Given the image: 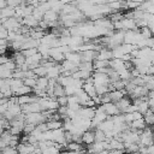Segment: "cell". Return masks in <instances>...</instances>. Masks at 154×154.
I'll return each instance as SVG.
<instances>
[{
  "label": "cell",
  "mask_w": 154,
  "mask_h": 154,
  "mask_svg": "<svg viewBox=\"0 0 154 154\" xmlns=\"http://www.w3.org/2000/svg\"><path fill=\"white\" fill-rule=\"evenodd\" d=\"M42 112V108L40 106V103L36 101V102H32V103H29V105H24L22 106V113L23 114H29V113H41Z\"/></svg>",
  "instance_id": "6da1fadb"
},
{
  "label": "cell",
  "mask_w": 154,
  "mask_h": 154,
  "mask_svg": "<svg viewBox=\"0 0 154 154\" xmlns=\"http://www.w3.org/2000/svg\"><path fill=\"white\" fill-rule=\"evenodd\" d=\"M82 89H83V90L89 95V97H90V99H91V97H94V96H96L95 87H94V82H93V78H91V77H89L88 79H85V81H84Z\"/></svg>",
  "instance_id": "7a4b0ae2"
},
{
  "label": "cell",
  "mask_w": 154,
  "mask_h": 154,
  "mask_svg": "<svg viewBox=\"0 0 154 154\" xmlns=\"http://www.w3.org/2000/svg\"><path fill=\"white\" fill-rule=\"evenodd\" d=\"M35 146L30 144V143H23V142H19V144L17 146V152L18 154H32L34 150H35Z\"/></svg>",
  "instance_id": "3957f363"
},
{
  "label": "cell",
  "mask_w": 154,
  "mask_h": 154,
  "mask_svg": "<svg viewBox=\"0 0 154 154\" xmlns=\"http://www.w3.org/2000/svg\"><path fill=\"white\" fill-rule=\"evenodd\" d=\"M102 107H103V109H105V112H106V114H107L108 117H114V116L120 114L118 107H117L116 103H113V102L105 103V105H102Z\"/></svg>",
  "instance_id": "277c9868"
},
{
  "label": "cell",
  "mask_w": 154,
  "mask_h": 154,
  "mask_svg": "<svg viewBox=\"0 0 154 154\" xmlns=\"http://www.w3.org/2000/svg\"><path fill=\"white\" fill-rule=\"evenodd\" d=\"M81 140H82V143H83V144H87V146L93 144V143L95 142V134H94V131H93V130L84 131V132L82 134Z\"/></svg>",
  "instance_id": "5b68a950"
},
{
  "label": "cell",
  "mask_w": 154,
  "mask_h": 154,
  "mask_svg": "<svg viewBox=\"0 0 154 154\" xmlns=\"http://www.w3.org/2000/svg\"><path fill=\"white\" fill-rule=\"evenodd\" d=\"M96 59H97V60L109 61V60L112 59V51H111V49H108V48H101V49L97 52Z\"/></svg>",
  "instance_id": "8992f818"
},
{
  "label": "cell",
  "mask_w": 154,
  "mask_h": 154,
  "mask_svg": "<svg viewBox=\"0 0 154 154\" xmlns=\"http://www.w3.org/2000/svg\"><path fill=\"white\" fill-rule=\"evenodd\" d=\"M65 60H67L75 65H79L81 64V54H79V52H69L65 54Z\"/></svg>",
  "instance_id": "52a82bcc"
},
{
  "label": "cell",
  "mask_w": 154,
  "mask_h": 154,
  "mask_svg": "<svg viewBox=\"0 0 154 154\" xmlns=\"http://www.w3.org/2000/svg\"><path fill=\"white\" fill-rule=\"evenodd\" d=\"M125 90H112L108 93V96L111 99V102L113 103H117L118 101H120L124 96H125Z\"/></svg>",
  "instance_id": "ba28073f"
},
{
  "label": "cell",
  "mask_w": 154,
  "mask_h": 154,
  "mask_svg": "<svg viewBox=\"0 0 154 154\" xmlns=\"http://www.w3.org/2000/svg\"><path fill=\"white\" fill-rule=\"evenodd\" d=\"M58 18H59V13H57L53 10H48L43 14V20H46L47 23H55L58 22Z\"/></svg>",
  "instance_id": "9c48e42d"
},
{
  "label": "cell",
  "mask_w": 154,
  "mask_h": 154,
  "mask_svg": "<svg viewBox=\"0 0 154 154\" xmlns=\"http://www.w3.org/2000/svg\"><path fill=\"white\" fill-rule=\"evenodd\" d=\"M130 105H131V100H130L129 97H125V96H124L120 101H118V102L116 103V106L118 107V109H119L120 114H122V113H125Z\"/></svg>",
  "instance_id": "30bf717a"
},
{
  "label": "cell",
  "mask_w": 154,
  "mask_h": 154,
  "mask_svg": "<svg viewBox=\"0 0 154 154\" xmlns=\"http://www.w3.org/2000/svg\"><path fill=\"white\" fill-rule=\"evenodd\" d=\"M22 25H25L26 28H37L38 26V20H36L32 16H28V17H25V18H23L22 19Z\"/></svg>",
  "instance_id": "8fae6325"
},
{
  "label": "cell",
  "mask_w": 154,
  "mask_h": 154,
  "mask_svg": "<svg viewBox=\"0 0 154 154\" xmlns=\"http://www.w3.org/2000/svg\"><path fill=\"white\" fill-rule=\"evenodd\" d=\"M8 83H10V89H11L13 96L16 95V93L18 91V89L23 85V81H22V79H17V78H12V79H10Z\"/></svg>",
  "instance_id": "7c38bea8"
},
{
  "label": "cell",
  "mask_w": 154,
  "mask_h": 154,
  "mask_svg": "<svg viewBox=\"0 0 154 154\" xmlns=\"http://www.w3.org/2000/svg\"><path fill=\"white\" fill-rule=\"evenodd\" d=\"M46 126H47V130H49V131L58 130V129L63 128V120H48V122H46Z\"/></svg>",
  "instance_id": "4fadbf2b"
},
{
  "label": "cell",
  "mask_w": 154,
  "mask_h": 154,
  "mask_svg": "<svg viewBox=\"0 0 154 154\" xmlns=\"http://www.w3.org/2000/svg\"><path fill=\"white\" fill-rule=\"evenodd\" d=\"M66 150L67 152H76V153H78V152H85L84 148H83V146L81 143H76V142L67 143L66 144Z\"/></svg>",
  "instance_id": "5bb4252c"
},
{
  "label": "cell",
  "mask_w": 154,
  "mask_h": 154,
  "mask_svg": "<svg viewBox=\"0 0 154 154\" xmlns=\"http://www.w3.org/2000/svg\"><path fill=\"white\" fill-rule=\"evenodd\" d=\"M93 67H94L95 71H97V70H103V69H108V61L95 59V60L93 61Z\"/></svg>",
  "instance_id": "9a60e30c"
},
{
  "label": "cell",
  "mask_w": 154,
  "mask_h": 154,
  "mask_svg": "<svg viewBox=\"0 0 154 154\" xmlns=\"http://www.w3.org/2000/svg\"><path fill=\"white\" fill-rule=\"evenodd\" d=\"M78 70H81V71H87V72L93 73V71H94L93 63H85V61H82V63L78 65Z\"/></svg>",
  "instance_id": "2e32d148"
},
{
  "label": "cell",
  "mask_w": 154,
  "mask_h": 154,
  "mask_svg": "<svg viewBox=\"0 0 154 154\" xmlns=\"http://www.w3.org/2000/svg\"><path fill=\"white\" fill-rule=\"evenodd\" d=\"M32 72H34V75L38 78V77H46V75H47V69L43 66V65H38L35 70H32Z\"/></svg>",
  "instance_id": "e0dca14e"
},
{
  "label": "cell",
  "mask_w": 154,
  "mask_h": 154,
  "mask_svg": "<svg viewBox=\"0 0 154 154\" xmlns=\"http://www.w3.org/2000/svg\"><path fill=\"white\" fill-rule=\"evenodd\" d=\"M31 93H32V89L23 84V85L18 89V91L16 93L14 96H17V97H18V96H24V95H29V94H31Z\"/></svg>",
  "instance_id": "ac0fdd59"
},
{
  "label": "cell",
  "mask_w": 154,
  "mask_h": 154,
  "mask_svg": "<svg viewBox=\"0 0 154 154\" xmlns=\"http://www.w3.org/2000/svg\"><path fill=\"white\" fill-rule=\"evenodd\" d=\"M65 95V91H64V87H61L60 84H58V83H55V85H54V90H53V97L55 99H58V97H60V96H64Z\"/></svg>",
  "instance_id": "d6986e66"
},
{
  "label": "cell",
  "mask_w": 154,
  "mask_h": 154,
  "mask_svg": "<svg viewBox=\"0 0 154 154\" xmlns=\"http://www.w3.org/2000/svg\"><path fill=\"white\" fill-rule=\"evenodd\" d=\"M36 83H37V77H30V78H24L23 79V84L34 89L36 87Z\"/></svg>",
  "instance_id": "ffe728a7"
},
{
  "label": "cell",
  "mask_w": 154,
  "mask_h": 154,
  "mask_svg": "<svg viewBox=\"0 0 154 154\" xmlns=\"http://www.w3.org/2000/svg\"><path fill=\"white\" fill-rule=\"evenodd\" d=\"M94 134H95V142H105L106 141V135L101 130L96 129V130H94Z\"/></svg>",
  "instance_id": "44dd1931"
},
{
  "label": "cell",
  "mask_w": 154,
  "mask_h": 154,
  "mask_svg": "<svg viewBox=\"0 0 154 154\" xmlns=\"http://www.w3.org/2000/svg\"><path fill=\"white\" fill-rule=\"evenodd\" d=\"M138 32L141 34V36H142L143 38H152V37H153V34H152V31H150V29H149L148 26L141 28V30H140Z\"/></svg>",
  "instance_id": "7402d4cb"
},
{
  "label": "cell",
  "mask_w": 154,
  "mask_h": 154,
  "mask_svg": "<svg viewBox=\"0 0 154 154\" xmlns=\"http://www.w3.org/2000/svg\"><path fill=\"white\" fill-rule=\"evenodd\" d=\"M42 154H60V150L55 146H51L47 149L42 150Z\"/></svg>",
  "instance_id": "603a6c76"
},
{
  "label": "cell",
  "mask_w": 154,
  "mask_h": 154,
  "mask_svg": "<svg viewBox=\"0 0 154 154\" xmlns=\"http://www.w3.org/2000/svg\"><path fill=\"white\" fill-rule=\"evenodd\" d=\"M37 53V49L36 48H29V49H25V51H22V54L25 57V58H30L32 57L34 54Z\"/></svg>",
  "instance_id": "cb8c5ba5"
},
{
  "label": "cell",
  "mask_w": 154,
  "mask_h": 154,
  "mask_svg": "<svg viewBox=\"0 0 154 154\" xmlns=\"http://www.w3.org/2000/svg\"><path fill=\"white\" fill-rule=\"evenodd\" d=\"M17 149L13 148V147H5L4 149H1V153L0 154H17Z\"/></svg>",
  "instance_id": "d4e9b609"
},
{
  "label": "cell",
  "mask_w": 154,
  "mask_h": 154,
  "mask_svg": "<svg viewBox=\"0 0 154 154\" xmlns=\"http://www.w3.org/2000/svg\"><path fill=\"white\" fill-rule=\"evenodd\" d=\"M8 36V31L0 24V40H7Z\"/></svg>",
  "instance_id": "484cf974"
},
{
  "label": "cell",
  "mask_w": 154,
  "mask_h": 154,
  "mask_svg": "<svg viewBox=\"0 0 154 154\" xmlns=\"http://www.w3.org/2000/svg\"><path fill=\"white\" fill-rule=\"evenodd\" d=\"M144 87L148 89V90H154V76H152L149 78V81L144 84Z\"/></svg>",
  "instance_id": "4316f807"
},
{
  "label": "cell",
  "mask_w": 154,
  "mask_h": 154,
  "mask_svg": "<svg viewBox=\"0 0 154 154\" xmlns=\"http://www.w3.org/2000/svg\"><path fill=\"white\" fill-rule=\"evenodd\" d=\"M146 153H147V154H154V144H152V146L147 147Z\"/></svg>",
  "instance_id": "83f0119b"
},
{
  "label": "cell",
  "mask_w": 154,
  "mask_h": 154,
  "mask_svg": "<svg viewBox=\"0 0 154 154\" xmlns=\"http://www.w3.org/2000/svg\"><path fill=\"white\" fill-rule=\"evenodd\" d=\"M147 102H148L149 108H154V99H148Z\"/></svg>",
  "instance_id": "f1b7e54d"
},
{
  "label": "cell",
  "mask_w": 154,
  "mask_h": 154,
  "mask_svg": "<svg viewBox=\"0 0 154 154\" xmlns=\"http://www.w3.org/2000/svg\"><path fill=\"white\" fill-rule=\"evenodd\" d=\"M147 96H148V99H154V90H148Z\"/></svg>",
  "instance_id": "f546056e"
},
{
  "label": "cell",
  "mask_w": 154,
  "mask_h": 154,
  "mask_svg": "<svg viewBox=\"0 0 154 154\" xmlns=\"http://www.w3.org/2000/svg\"><path fill=\"white\" fill-rule=\"evenodd\" d=\"M152 131H153V142H154V126L152 128Z\"/></svg>",
  "instance_id": "4dcf8cb0"
},
{
  "label": "cell",
  "mask_w": 154,
  "mask_h": 154,
  "mask_svg": "<svg viewBox=\"0 0 154 154\" xmlns=\"http://www.w3.org/2000/svg\"><path fill=\"white\" fill-rule=\"evenodd\" d=\"M60 154H64V153H61V152H60Z\"/></svg>",
  "instance_id": "1f68e13d"
}]
</instances>
